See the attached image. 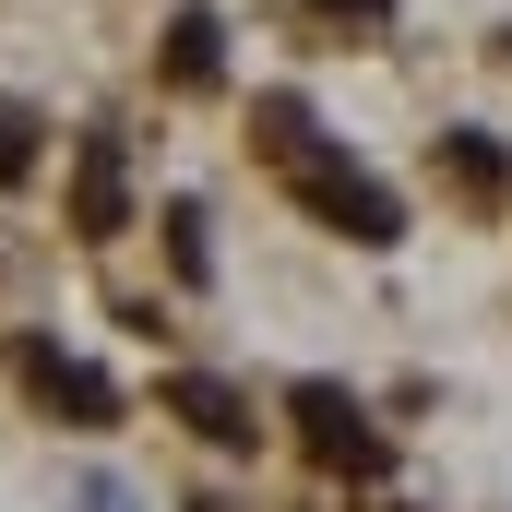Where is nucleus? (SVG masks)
I'll list each match as a JSON object with an SVG mask.
<instances>
[{"mask_svg": "<svg viewBox=\"0 0 512 512\" xmlns=\"http://www.w3.org/2000/svg\"><path fill=\"white\" fill-rule=\"evenodd\" d=\"M334 24H358V36H382V0H322Z\"/></svg>", "mask_w": 512, "mask_h": 512, "instance_id": "obj_10", "label": "nucleus"}, {"mask_svg": "<svg viewBox=\"0 0 512 512\" xmlns=\"http://www.w3.org/2000/svg\"><path fill=\"white\" fill-rule=\"evenodd\" d=\"M12 179H36V120H24V108H0V191H12Z\"/></svg>", "mask_w": 512, "mask_h": 512, "instance_id": "obj_9", "label": "nucleus"}, {"mask_svg": "<svg viewBox=\"0 0 512 512\" xmlns=\"http://www.w3.org/2000/svg\"><path fill=\"white\" fill-rule=\"evenodd\" d=\"M167 262H179V286H203V274H215V251H203V215H191V203L167 215Z\"/></svg>", "mask_w": 512, "mask_h": 512, "instance_id": "obj_8", "label": "nucleus"}, {"mask_svg": "<svg viewBox=\"0 0 512 512\" xmlns=\"http://www.w3.org/2000/svg\"><path fill=\"white\" fill-rule=\"evenodd\" d=\"M286 405H298V429H310V453H322V465H346V477H382V465H393L382 429H358V405H346L334 382H298Z\"/></svg>", "mask_w": 512, "mask_h": 512, "instance_id": "obj_2", "label": "nucleus"}, {"mask_svg": "<svg viewBox=\"0 0 512 512\" xmlns=\"http://www.w3.org/2000/svg\"><path fill=\"white\" fill-rule=\"evenodd\" d=\"M72 227H84V239H120V227H131V167H120V131H84V155H72Z\"/></svg>", "mask_w": 512, "mask_h": 512, "instance_id": "obj_4", "label": "nucleus"}, {"mask_svg": "<svg viewBox=\"0 0 512 512\" xmlns=\"http://www.w3.org/2000/svg\"><path fill=\"white\" fill-rule=\"evenodd\" d=\"M215 72H227V24H215V12H179V24H167V84L203 96Z\"/></svg>", "mask_w": 512, "mask_h": 512, "instance_id": "obj_6", "label": "nucleus"}, {"mask_svg": "<svg viewBox=\"0 0 512 512\" xmlns=\"http://www.w3.org/2000/svg\"><path fill=\"white\" fill-rule=\"evenodd\" d=\"M286 179H298V203H310L322 227H346L358 251H393V239H405L393 191H382V179H358L346 155H310V143H286Z\"/></svg>", "mask_w": 512, "mask_h": 512, "instance_id": "obj_1", "label": "nucleus"}, {"mask_svg": "<svg viewBox=\"0 0 512 512\" xmlns=\"http://www.w3.org/2000/svg\"><path fill=\"white\" fill-rule=\"evenodd\" d=\"M24 382H36V405H48L60 429H120V393L96 382L84 358H60V346H24Z\"/></svg>", "mask_w": 512, "mask_h": 512, "instance_id": "obj_5", "label": "nucleus"}, {"mask_svg": "<svg viewBox=\"0 0 512 512\" xmlns=\"http://www.w3.org/2000/svg\"><path fill=\"white\" fill-rule=\"evenodd\" d=\"M441 167H453L465 191H501V143H489V131H453V143H441Z\"/></svg>", "mask_w": 512, "mask_h": 512, "instance_id": "obj_7", "label": "nucleus"}, {"mask_svg": "<svg viewBox=\"0 0 512 512\" xmlns=\"http://www.w3.org/2000/svg\"><path fill=\"white\" fill-rule=\"evenodd\" d=\"M155 393H167V417H191V429H203L215 453H251V441H262L251 393H239V382H215V370H167Z\"/></svg>", "mask_w": 512, "mask_h": 512, "instance_id": "obj_3", "label": "nucleus"}]
</instances>
